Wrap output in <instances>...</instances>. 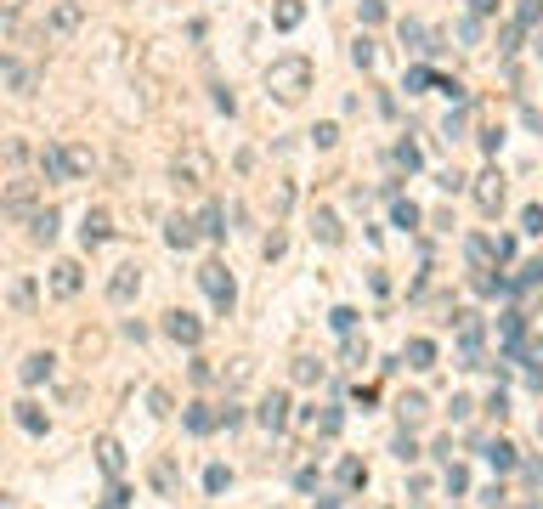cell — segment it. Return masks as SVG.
I'll return each mask as SVG.
<instances>
[{
    "label": "cell",
    "instance_id": "6da1fadb",
    "mask_svg": "<svg viewBox=\"0 0 543 509\" xmlns=\"http://www.w3.org/2000/svg\"><path fill=\"white\" fill-rule=\"evenodd\" d=\"M266 91H272L277 102H300V97L311 91V63H306V57H277V63L266 68Z\"/></svg>",
    "mask_w": 543,
    "mask_h": 509
},
{
    "label": "cell",
    "instance_id": "7a4b0ae2",
    "mask_svg": "<svg viewBox=\"0 0 543 509\" xmlns=\"http://www.w3.org/2000/svg\"><path fill=\"white\" fill-rule=\"evenodd\" d=\"M170 170H176V181H181V187H204V181L216 176V159L204 153V147H187V153H176Z\"/></svg>",
    "mask_w": 543,
    "mask_h": 509
},
{
    "label": "cell",
    "instance_id": "3957f363",
    "mask_svg": "<svg viewBox=\"0 0 543 509\" xmlns=\"http://www.w3.org/2000/svg\"><path fill=\"white\" fill-rule=\"evenodd\" d=\"M198 283H204V294L221 306V312H232V300H238V289H232V272L221 266V261H210V266H198Z\"/></svg>",
    "mask_w": 543,
    "mask_h": 509
},
{
    "label": "cell",
    "instance_id": "277c9868",
    "mask_svg": "<svg viewBox=\"0 0 543 509\" xmlns=\"http://www.w3.org/2000/svg\"><path fill=\"white\" fill-rule=\"evenodd\" d=\"M476 204L487 209V216L504 209V176H498V170H481V176H476Z\"/></svg>",
    "mask_w": 543,
    "mask_h": 509
},
{
    "label": "cell",
    "instance_id": "5b68a950",
    "mask_svg": "<svg viewBox=\"0 0 543 509\" xmlns=\"http://www.w3.org/2000/svg\"><path fill=\"white\" fill-rule=\"evenodd\" d=\"M164 334L181 339V346H198V339H204V323H198L193 312H170V317H164Z\"/></svg>",
    "mask_w": 543,
    "mask_h": 509
},
{
    "label": "cell",
    "instance_id": "8992f818",
    "mask_svg": "<svg viewBox=\"0 0 543 509\" xmlns=\"http://www.w3.org/2000/svg\"><path fill=\"white\" fill-rule=\"evenodd\" d=\"M136 289H142V272H136V266H119V272L108 277V300L124 306V300H136Z\"/></svg>",
    "mask_w": 543,
    "mask_h": 509
},
{
    "label": "cell",
    "instance_id": "52a82bcc",
    "mask_svg": "<svg viewBox=\"0 0 543 509\" xmlns=\"http://www.w3.org/2000/svg\"><path fill=\"white\" fill-rule=\"evenodd\" d=\"M46 23H51V34H74L79 23H86V6H79V0H57Z\"/></svg>",
    "mask_w": 543,
    "mask_h": 509
},
{
    "label": "cell",
    "instance_id": "ba28073f",
    "mask_svg": "<svg viewBox=\"0 0 543 509\" xmlns=\"http://www.w3.org/2000/svg\"><path fill=\"white\" fill-rule=\"evenodd\" d=\"M40 176H46V181H68V176H74L68 147H40Z\"/></svg>",
    "mask_w": 543,
    "mask_h": 509
},
{
    "label": "cell",
    "instance_id": "9c48e42d",
    "mask_svg": "<svg viewBox=\"0 0 543 509\" xmlns=\"http://www.w3.org/2000/svg\"><path fill=\"white\" fill-rule=\"evenodd\" d=\"M79 283H86V277H79V266H74V261H57V266H51V294L74 300V294H79Z\"/></svg>",
    "mask_w": 543,
    "mask_h": 509
},
{
    "label": "cell",
    "instance_id": "30bf717a",
    "mask_svg": "<svg viewBox=\"0 0 543 509\" xmlns=\"http://www.w3.org/2000/svg\"><path fill=\"white\" fill-rule=\"evenodd\" d=\"M108 232H113V221H108V209H86V227H79V238H86V249L108 243Z\"/></svg>",
    "mask_w": 543,
    "mask_h": 509
},
{
    "label": "cell",
    "instance_id": "8fae6325",
    "mask_svg": "<svg viewBox=\"0 0 543 509\" xmlns=\"http://www.w3.org/2000/svg\"><path fill=\"white\" fill-rule=\"evenodd\" d=\"M261 424H266V430H283V424H289V396L283 391H272L266 402H261V413H255Z\"/></svg>",
    "mask_w": 543,
    "mask_h": 509
},
{
    "label": "cell",
    "instance_id": "7c38bea8",
    "mask_svg": "<svg viewBox=\"0 0 543 509\" xmlns=\"http://www.w3.org/2000/svg\"><path fill=\"white\" fill-rule=\"evenodd\" d=\"M97 464H102L113 481L124 476V453H119V442H113V436H102V442H97Z\"/></svg>",
    "mask_w": 543,
    "mask_h": 509
},
{
    "label": "cell",
    "instance_id": "4fadbf2b",
    "mask_svg": "<svg viewBox=\"0 0 543 509\" xmlns=\"http://www.w3.org/2000/svg\"><path fill=\"white\" fill-rule=\"evenodd\" d=\"M164 238H170V243H176V249H193V243H198V238H204V232H198V221H187V216H176V221H170V227H164Z\"/></svg>",
    "mask_w": 543,
    "mask_h": 509
},
{
    "label": "cell",
    "instance_id": "5bb4252c",
    "mask_svg": "<svg viewBox=\"0 0 543 509\" xmlns=\"http://www.w3.org/2000/svg\"><path fill=\"white\" fill-rule=\"evenodd\" d=\"M216 424H221V413H210L204 402H193V407H187V430H193V436H210Z\"/></svg>",
    "mask_w": 543,
    "mask_h": 509
},
{
    "label": "cell",
    "instance_id": "9a60e30c",
    "mask_svg": "<svg viewBox=\"0 0 543 509\" xmlns=\"http://www.w3.org/2000/svg\"><path fill=\"white\" fill-rule=\"evenodd\" d=\"M6 85H12L17 97H29V91H34V68H23L17 57H6Z\"/></svg>",
    "mask_w": 543,
    "mask_h": 509
},
{
    "label": "cell",
    "instance_id": "2e32d148",
    "mask_svg": "<svg viewBox=\"0 0 543 509\" xmlns=\"http://www.w3.org/2000/svg\"><path fill=\"white\" fill-rule=\"evenodd\" d=\"M481 453H487V464H492L498 476H504V470H515V447H510V442H487Z\"/></svg>",
    "mask_w": 543,
    "mask_h": 509
},
{
    "label": "cell",
    "instance_id": "e0dca14e",
    "mask_svg": "<svg viewBox=\"0 0 543 509\" xmlns=\"http://www.w3.org/2000/svg\"><path fill=\"white\" fill-rule=\"evenodd\" d=\"M300 17H306L300 0H277V6H272V23H277V29H300Z\"/></svg>",
    "mask_w": 543,
    "mask_h": 509
},
{
    "label": "cell",
    "instance_id": "ac0fdd59",
    "mask_svg": "<svg viewBox=\"0 0 543 509\" xmlns=\"http://www.w3.org/2000/svg\"><path fill=\"white\" fill-rule=\"evenodd\" d=\"M198 232H204V238H227V209H221V204H210V209L198 216Z\"/></svg>",
    "mask_w": 543,
    "mask_h": 509
},
{
    "label": "cell",
    "instance_id": "d6986e66",
    "mask_svg": "<svg viewBox=\"0 0 543 509\" xmlns=\"http://www.w3.org/2000/svg\"><path fill=\"white\" fill-rule=\"evenodd\" d=\"M407 368H436V346H430V339H407Z\"/></svg>",
    "mask_w": 543,
    "mask_h": 509
},
{
    "label": "cell",
    "instance_id": "ffe728a7",
    "mask_svg": "<svg viewBox=\"0 0 543 509\" xmlns=\"http://www.w3.org/2000/svg\"><path fill=\"white\" fill-rule=\"evenodd\" d=\"M17 373H23V385H40V379H51V357H46V351H34Z\"/></svg>",
    "mask_w": 543,
    "mask_h": 509
},
{
    "label": "cell",
    "instance_id": "44dd1931",
    "mask_svg": "<svg viewBox=\"0 0 543 509\" xmlns=\"http://www.w3.org/2000/svg\"><path fill=\"white\" fill-rule=\"evenodd\" d=\"M17 424H23L29 436H46V413H40L34 402H17Z\"/></svg>",
    "mask_w": 543,
    "mask_h": 509
},
{
    "label": "cell",
    "instance_id": "7402d4cb",
    "mask_svg": "<svg viewBox=\"0 0 543 509\" xmlns=\"http://www.w3.org/2000/svg\"><path fill=\"white\" fill-rule=\"evenodd\" d=\"M311 227L323 243H340V221H334V209H311Z\"/></svg>",
    "mask_w": 543,
    "mask_h": 509
},
{
    "label": "cell",
    "instance_id": "603a6c76",
    "mask_svg": "<svg viewBox=\"0 0 543 509\" xmlns=\"http://www.w3.org/2000/svg\"><path fill=\"white\" fill-rule=\"evenodd\" d=\"M311 430H317V436H340V407H323V413H311Z\"/></svg>",
    "mask_w": 543,
    "mask_h": 509
},
{
    "label": "cell",
    "instance_id": "cb8c5ba5",
    "mask_svg": "<svg viewBox=\"0 0 543 509\" xmlns=\"http://www.w3.org/2000/svg\"><path fill=\"white\" fill-rule=\"evenodd\" d=\"M340 487H351V492H357V487H368V470H362L357 458H346V464H340Z\"/></svg>",
    "mask_w": 543,
    "mask_h": 509
},
{
    "label": "cell",
    "instance_id": "d4e9b609",
    "mask_svg": "<svg viewBox=\"0 0 543 509\" xmlns=\"http://www.w3.org/2000/svg\"><path fill=\"white\" fill-rule=\"evenodd\" d=\"M391 221H396V227H419V204L396 198V204H391Z\"/></svg>",
    "mask_w": 543,
    "mask_h": 509
},
{
    "label": "cell",
    "instance_id": "484cf974",
    "mask_svg": "<svg viewBox=\"0 0 543 509\" xmlns=\"http://www.w3.org/2000/svg\"><path fill=\"white\" fill-rule=\"evenodd\" d=\"M34 238H40V243L57 238V209H40V216H34Z\"/></svg>",
    "mask_w": 543,
    "mask_h": 509
},
{
    "label": "cell",
    "instance_id": "4316f807",
    "mask_svg": "<svg viewBox=\"0 0 543 509\" xmlns=\"http://www.w3.org/2000/svg\"><path fill=\"white\" fill-rule=\"evenodd\" d=\"M402 40H407V51H436V46H425V23H402Z\"/></svg>",
    "mask_w": 543,
    "mask_h": 509
},
{
    "label": "cell",
    "instance_id": "83f0119b",
    "mask_svg": "<svg viewBox=\"0 0 543 509\" xmlns=\"http://www.w3.org/2000/svg\"><path fill=\"white\" fill-rule=\"evenodd\" d=\"M204 487H210V492H227V487H232L227 464H210V470H204Z\"/></svg>",
    "mask_w": 543,
    "mask_h": 509
},
{
    "label": "cell",
    "instance_id": "f1b7e54d",
    "mask_svg": "<svg viewBox=\"0 0 543 509\" xmlns=\"http://www.w3.org/2000/svg\"><path fill=\"white\" fill-rule=\"evenodd\" d=\"M425 413H430V402H425V396H402V419H407V424H419Z\"/></svg>",
    "mask_w": 543,
    "mask_h": 509
},
{
    "label": "cell",
    "instance_id": "f546056e",
    "mask_svg": "<svg viewBox=\"0 0 543 509\" xmlns=\"http://www.w3.org/2000/svg\"><path fill=\"white\" fill-rule=\"evenodd\" d=\"M12 306H17V312H29V306H34V283H29V277H17V283H12Z\"/></svg>",
    "mask_w": 543,
    "mask_h": 509
},
{
    "label": "cell",
    "instance_id": "4dcf8cb0",
    "mask_svg": "<svg viewBox=\"0 0 543 509\" xmlns=\"http://www.w3.org/2000/svg\"><path fill=\"white\" fill-rule=\"evenodd\" d=\"M6 209H12V216H23V209H29V181H12V193H6Z\"/></svg>",
    "mask_w": 543,
    "mask_h": 509
},
{
    "label": "cell",
    "instance_id": "1f68e13d",
    "mask_svg": "<svg viewBox=\"0 0 543 509\" xmlns=\"http://www.w3.org/2000/svg\"><path fill=\"white\" fill-rule=\"evenodd\" d=\"M447 492H470V470L464 464H447Z\"/></svg>",
    "mask_w": 543,
    "mask_h": 509
},
{
    "label": "cell",
    "instance_id": "d6a6232c",
    "mask_svg": "<svg viewBox=\"0 0 543 509\" xmlns=\"http://www.w3.org/2000/svg\"><path fill=\"white\" fill-rule=\"evenodd\" d=\"M351 63H357V68H373V40H368V34L351 46Z\"/></svg>",
    "mask_w": 543,
    "mask_h": 509
},
{
    "label": "cell",
    "instance_id": "836d02e7",
    "mask_svg": "<svg viewBox=\"0 0 543 509\" xmlns=\"http://www.w3.org/2000/svg\"><path fill=\"white\" fill-rule=\"evenodd\" d=\"M68 164H74V176H86L97 159H91V147H68Z\"/></svg>",
    "mask_w": 543,
    "mask_h": 509
},
{
    "label": "cell",
    "instance_id": "e575fe53",
    "mask_svg": "<svg viewBox=\"0 0 543 509\" xmlns=\"http://www.w3.org/2000/svg\"><path fill=\"white\" fill-rule=\"evenodd\" d=\"M396 164H402V170H419L425 159H419V147H413V142H402V147H396Z\"/></svg>",
    "mask_w": 543,
    "mask_h": 509
},
{
    "label": "cell",
    "instance_id": "d590c367",
    "mask_svg": "<svg viewBox=\"0 0 543 509\" xmlns=\"http://www.w3.org/2000/svg\"><path fill=\"white\" fill-rule=\"evenodd\" d=\"M537 12H543L537 0H521V6H515V23H521V29H532V23H537Z\"/></svg>",
    "mask_w": 543,
    "mask_h": 509
},
{
    "label": "cell",
    "instance_id": "8d00e7d4",
    "mask_svg": "<svg viewBox=\"0 0 543 509\" xmlns=\"http://www.w3.org/2000/svg\"><path fill=\"white\" fill-rule=\"evenodd\" d=\"M295 379H300V385H311V379H323V368H317L311 357H300V362H295Z\"/></svg>",
    "mask_w": 543,
    "mask_h": 509
},
{
    "label": "cell",
    "instance_id": "74e56055",
    "mask_svg": "<svg viewBox=\"0 0 543 509\" xmlns=\"http://www.w3.org/2000/svg\"><path fill=\"white\" fill-rule=\"evenodd\" d=\"M441 136H447V142L464 136V113H447V119H441Z\"/></svg>",
    "mask_w": 543,
    "mask_h": 509
},
{
    "label": "cell",
    "instance_id": "f35d334b",
    "mask_svg": "<svg viewBox=\"0 0 543 509\" xmlns=\"http://www.w3.org/2000/svg\"><path fill=\"white\" fill-rule=\"evenodd\" d=\"M153 481H159V492H170V487H176V470L159 458V464H153Z\"/></svg>",
    "mask_w": 543,
    "mask_h": 509
},
{
    "label": "cell",
    "instance_id": "ab89813d",
    "mask_svg": "<svg viewBox=\"0 0 543 509\" xmlns=\"http://www.w3.org/2000/svg\"><path fill=\"white\" fill-rule=\"evenodd\" d=\"M311 142H317V147H334V142H340V124H317Z\"/></svg>",
    "mask_w": 543,
    "mask_h": 509
},
{
    "label": "cell",
    "instance_id": "60d3db41",
    "mask_svg": "<svg viewBox=\"0 0 543 509\" xmlns=\"http://www.w3.org/2000/svg\"><path fill=\"white\" fill-rule=\"evenodd\" d=\"M521 232H543V204H532L526 216H521Z\"/></svg>",
    "mask_w": 543,
    "mask_h": 509
},
{
    "label": "cell",
    "instance_id": "b9f144b4",
    "mask_svg": "<svg viewBox=\"0 0 543 509\" xmlns=\"http://www.w3.org/2000/svg\"><path fill=\"white\" fill-rule=\"evenodd\" d=\"M532 283H543V261H526L521 266V289H532Z\"/></svg>",
    "mask_w": 543,
    "mask_h": 509
},
{
    "label": "cell",
    "instance_id": "7bdbcfd3",
    "mask_svg": "<svg viewBox=\"0 0 543 509\" xmlns=\"http://www.w3.org/2000/svg\"><path fill=\"white\" fill-rule=\"evenodd\" d=\"M458 40H464V46H476V40H481V23H476V17H464V23H458Z\"/></svg>",
    "mask_w": 543,
    "mask_h": 509
},
{
    "label": "cell",
    "instance_id": "ee69618b",
    "mask_svg": "<svg viewBox=\"0 0 543 509\" xmlns=\"http://www.w3.org/2000/svg\"><path fill=\"white\" fill-rule=\"evenodd\" d=\"M334 328L351 334V328H357V312H351V306H340V312H334Z\"/></svg>",
    "mask_w": 543,
    "mask_h": 509
},
{
    "label": "cell",
    "instance_id": "f6af8a7d",
    "mask_svg": "<svg viewBox=\"0 0 543 509\" xmlns=\"http://www.w3.org/2000/svg\"><path fill=\"white\" fill-rule=\"evenodd\" d=\"M221 424H227V430H238V424H243V407H238V402H227V407H221Z\"/></svg>",
    "mask_w": 543,
    "mask_h": 509
},
{
    "label": "cell",
    "instance_id": "bcb514c9",
    "mask_svg": "<svg viewBox=\"0 0 543 509\" xmlns=\"http://www.w3.org/2000/svg\"><path fill=\"white\" fill-rule=\"evenodd\" d=\"M430 85V68H407V91H425Z\"/></svg>",
    "mask_w": 543,
    "mask_h": 509
},
{
    "label": "cell",
    "instance_id": "7dc6e473",
    "mask_svg": "<svg viewBox=\"0 0 543 509\" xmlns=\"http://www.w3.org/2000/svg\"><path fill=\"white\" fill-rule=\"evenodd\" d=\"M396 458H402V464H413V458H419V447H413V436H402V442H396Z\"/></svg>",
    "mask_w": 543,
    "mask_h": 509
},
{
    "label": "cell",
    "instance_id": "c3c4849f",
    "mask_svg": "<svg viewBox=\"0 0 543 509\" xmlns=\"http://www.w3.org/2000/svg\"><path fill=\"white\" fill-rule=\"evenodd\" d=\"M470 12H476V17H492V12H498V0H470Z\"/></svg>",
    "mask_w": 543,
    "mask_h": 509
},
{
    "label": "cell",
    "instance_id": "681fc988",
    "mask_svg": "<svg viewBox=\"0 0 543 509\" xmlns=\"http://www.w3.org/2000/svg\"><path fill=\"white\" fill-rule=\"evenodd\" d=\"M0 6H6V17H17V12H23V0H0Z\"/></svg>",
    "mask_w": 543,
    "mask_h": 509
},
{
    "label": "cell",
    "instance_id": "f907efd6",
    "mask_svg": "<svg viewBox=\"0 0 543 509\" xmlns=\"http://www.w3.org/2000/svg\"><path fill=\"white\" fill-rule=\"evenodd\" d=\"M537 430H543V424H537Z\"/></svg>",
    "mask_w": 543,
    "mask_h": 509
}]
</instances>
